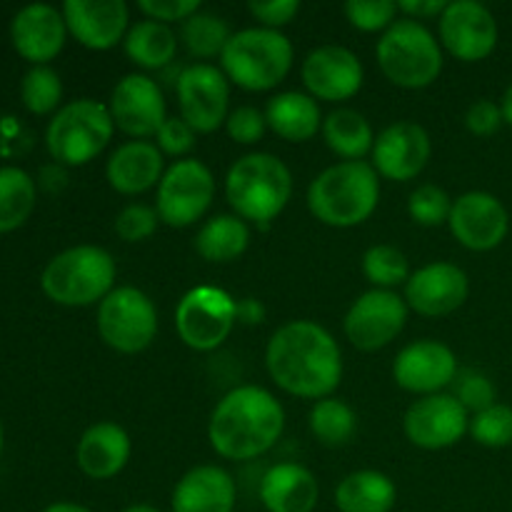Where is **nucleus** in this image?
I'll use <instances>...</instances> for the list:
<instances>
[{
  "label": "nucleus",
  "instance_id": "nucleus-17",
  "mask_svg": "<svg viewBox=\"0 0 512 512\" xmlns=\"http://www.w3.org/2000/svg\"><path fill=\"white\" fill-rule=\"evenodd\" d=\"M405 438L420 450H445L463 440L470 430V413L453 393L418 398L403 418Z\"/></svg>",
  "mask_w": 512,
  "mask_h": 512
},
{
  "label": "nucleus",
  "instance_id": "nucleus-40",
  "mask_svg": "<svg viewBox=\"0 0 512 512\" xmlns=\"http://www.w3.org/2000/svg\"><path fill=\"white\" fill-rule=\"evenodd\" d=\"M343 13L348 23L363 33H385L398 20V3L393 0H348Z\"/></svg>",
  "mask_w": 512,
  "mask_h": 512
},
{
  "label": "nucleus",
  "instance_id": "nucleus-43",
  "mask_svg": "<svg viewBox=\"0 0 512 512\" xmlns=\"http://www.w3.org/2000/svg\"><path fill=\"white\" fill-rule=\"evenodd\" d=\"M225 130H228L233 143L255 145L263 140L268 123H265L263 110L253 108V105H240V108L230 110L228 120H225Z\"/></svg>",
  "mask_w": 512,
  "mask_h": 512
},
{
  "label": "nucleus",
  "instance_id": "nucleus-32",
  "mask_svg": "<svg viewBox=\"0 0 512 512\" xmlns=\"http://www.w3.org/2000/svg\"><path fill=\"white\" fill-rule=\"evenodd\" d=\"M325 145L343 160H363L373 153L375 133L363 113L353 108H338L323 120Z\"/></svg>",
  "mask_w": 512,
  "mask_h": 512
},
{
  "label": "nucleus",
  "instance_id": "nucleus-10",
  "mask_svg": "<svg viewBox=\"0 0 512 512\" xmlns=\"http://www.w3.org/2000/svg\"><path fill=\"white\" fill-rule=\"evenodd\" d=\"M238 323V300L215 285H195L175 308L178 338L198 353L220 348Z\"/></svg>",
  "mask_w": 512,
  "mask_h": 512
},
{
  "label": "nucleus",
  "instance_id": "nucleus-28",
  "mask_svg": "<svg viewBox=\"0 0 512 512\" xmlns=\"http://www.w3.org/2000/svg\"><path fill=\"white\" fill-rule=\"evenodd\" d=\"M265 123L278 138L288 143H308L323 130V113L313 95L300 90H285L273 95L265 105Z\"/></svg>",
  "mask_w": 512,
  "mask_h": 512
},
{
  "label": "nucleus",
  "instance_id": "nucleus-12",
  "mask_svg": "<svg viewBox=\"0 0 512 512\" xmlns=\"http://www.w3.org/2000/svg\"><path fill=\"white\" fill-rule=\"evenodd\" d=\"M178 113L198 135H210L230 115V80L218 65L193 63L175 80Z\"/></svg>",
  "mask_w": 512,
  "mask_h": 512
},
{
  "label": "nucleus",
  "instance_id": "nucleus-39",
  "mask_svg": "<svg viewBox=\"0 0 512 512\" xmlns=\"http://www.w3.org/2000/svg\"><path fill=\"white\" fill-rule=\"evenodd\" d=\"M450 210H453V198L443 188L433 183H425L410 193L408 213L423 228H440L448 225Z\"/></svg>",
  "mask_w": 512,
  "mask_h": 512
},
{
  "label": "nucleus",
  "instance_id": "nucleus-20",
  "mask_svg": "<svg viewBox=\"0 0 512 512\" xmlns=\"http://www.w3.org/2000/svg\"><path fill=\"white\" fill-rule=\"evenodd\" d=\"M470 295V280L460 265L428 263L410 273L405 283V303L423 318H445L465 305Z\"/></svg>",
  "mask_w": 512,
  "mask_h": 512
},
{
  "label": "nucleus",
  "instance_id": "nucleus-48",
  "mask_svg": "<svg viewBox=\"0 0 512 512\" xmlns=\"http://www.w3.org/2000/svg\"><path fill=\"white\" fill-rule=\"evenodd\" d=\"M445 5H448L445 0H400L398 13H403V18L423 23V20L440 18L445 10Z\"/></svg>",
  "mask_w": 512,
  "mask_h": 512
},
{
  "label": "nucleus",
  "instance_id": "nucleus-8",
  "mask_svg": "<svg viewBox=\"0 0 512 512\" xmlns=\"http://www.w3.org/2000/svg\"><path fill=\"white\" fill-rule=\"evenodd\" d=\"M115 123L108 105L93 98H80L63 105L45 130L50 158L63 168H78L98 158L110 145Z\"/></svg>",
  "mask_w": 512,
  "mask_h": 512
},
{
  "label": "nucleus",
  "instance_id": "nucleus-34",
  "mask_svg": "<svg viewBox=\"0 0 512 512\" xmlns=\"http://www.w3.org/2000/svg\"><path fill=\"white\" fill-rule=\"evenodd\" d=\"M35 208V180L25 170L0 168V233L18 230Z\"/></svg>",
  "mask_w": 512,
  "mask_h": 512
},
{
  "label": "nucleus",
  "instance_id": "nucleus-16",
  "mask_svg": "<svg viewBox=\"0 0 512 512\" xmlns=\"http://www.w3.org/2000/svg\"><path fill=\"white\" fill-rule=\"evenodd\" d=\"M448 228L463 248L488 253L508 238L510 213L498 195L488 190H468L453 200Z\"/></svg>",
  "mask_w": 512,
  "mask_h": 512
},
{
  "label": "nucleus",
  "instance_id": "nucleus-18",
  "mask_svg": "<svg viewBox=\"0 0 512 512\" xmlns=\"http://www.w3.org/2000/svg\"><path fill=\"white\" fill-rule=\"evenodd\" d=\"M458 373L460 368L453 348L433 338L405 345L393 363V380L398 388L418 398L443 393L448 385L455 383Z\"/></svg>",
  "mask_w": 512,
  "mask_h": 512
},
{
  "label": "nucleus",
  "instance_id": "nucleus-44",
  "mask_svg": "<svg viewBox=\"0 0 512 512\" xmlns=\"http://www.w3.org/2000/svg\"><path fill=\"white\" fill-rule=\"evenodd\" d=\"M195 138H198V133L180 115H168L163 128L155 135V145L163 153V158L170 155V158L185 160V155L195 148Z\"/></svg>",
  "mask_w": 512,
  "mask_h": 512
},
{
  "label": "nucleus",
  "instance_id": "nucleus-5",
  "mask_svg": "<svg viewBox=\"0 0 512 512\" xmlns=\"http://www.w3.org/2000/svg\"><path fill=\"white\" fill-rule=\"evenodd\" d=\"M295 50L283 30L243 28L230 35L220 70L225 78L248 93H268L288 78Z\"/></svg>",
  "mask_w": 512,
  "mask_h": 512
},
{
  "label": "nucleus",
  "instance_id": "nucleus-14",
  "mask_svg": "<svg viewBox=\"0 0 512 512\" xmlns=\"http://www.w3.org/2000/svg\"><path fill=\"white\" fill-rule=\"evenodd\" d=\"M440 45L460 63H480L498 48V20L478 0H453L438 18Z\"/></svg>",
  "mask_w": 512,
  "mask_h": 512
},
{
  "label": "nucleus",
  "instance_id": "nucleus-46",
  "mask_svg": "<svg viewBox=\"0 0 512 512\" xmlns=\"http://www.w3.org/2000/svg\"><path fill=\"white\" fill-rule=\"evenodd\" d=\"M250 15L260 23V28L280 30L293 23L295 15L300 13L298 0H253L248 3Z\"/></svg>",
  "mask_w": 512,
  "mask_h": 512
},
{
  "label": "nucleus",
  "instance_id": "nucleus-50",
  "mask_svg": "<svg viewBox=\"0 0 512 512\" xmlns=\"http://www.w3.org/2000/svg\"><path fill=\"white\" fill-rule=\"evenodd\" d=\"M43 178H45L43 180L45 190H60V188H65V180H68V175H65L63 165L55 163L53 168L43 170Z\"/></svg>",
  "mask_w": 512,
  "mask_h": 512
},
{
  "label": "nucleus",
  "instance_id": "nucleus-25",
  "mask_svg": "<svg viewBox=\"0 0 512 512\" xmlns=\"http://www.w3.org/2000/svg\"><path fill=\"white\" fill-rule=\"evenodd\" d=\"M163 173V153L150 140H128L118 145L105 165L108 185L120 195H140L150 188H158Z\"/></svg>",
  "mask_w": 512,
  "mask_h": 512
},
{
  "label": "nucleus",
  "instance_id": "nucleus-23",
  "mask_svg": "<svg viewBox=\"0 0 512 512\" xmlns=\"http://www.w3.org/2000/svg\"><path fill=\"white\" fill-rule=\"evenodd\" d=\"M10 38L20 58L33 65H48L50 60L58 58L68 38L63 10L48 3L25 5L10 23Z\"/></svg>",
  "mask_w": 512,
  "mask_h": 512
},
{
  "label": "nucleus",
  "instance_id": "nucleus-9",
  "mask_svg": "<svg viewBox=\"0 0 512 512\" xmlns=\"http://www.w3.org/2000/svg\"><path fill=\"white\" fill-rule=\"evenodd\" d=\"M95 325L100 340L115 353H143L158 335V308L143 290L120 285L98 305Z\"/></svg>",
  "mask_w": 512,
  "mask_h": 512
},
{
  "label": "nucleus",
  "instance_id": "nucleus-11",
  "mask_svg": "<svg viewBox=\"0 0 512 512\" xmlns=\"http://www.w3.org/2000/svg\"><path fill=\"white\" fill-rule=\"evenodd\" d=\"M215 198V178L203 160H175L165 168L155 193V210L168 228H190L208 213Z\"/></svg>",
  "mask_w": 512,
  "mask_h": 512
},
{
  "label": "nucleus",
  "instance_id": "nucleus-27",
  "mask_svg": "<svg viewBox=\"0 0 512 512\" xmlns=\"http://www.w3.org/2000/svg\"><path fill=\"white\" fill-rule=\"evenodd\" d=\"M258 498L268 512H313L318 508V478L300 463H275L260 478Z\"/></svg>",
  "mask_w": 512,
  "mask_h": 512
},
{
  "label": "nucleus",
  "instance_id": "nucleus-41",
  "mask_svg": "<svg viewBox=\"0 0 512 512\" xmlns=\"http://www.w3.org/2000/svg\"><path fill=\"white\" fill-rule=\"evenodd\" d=\"M453 385V395L468 413H483L490 405L498 403V390H495L493 380L488 375L478 373V370H463V373H458Z\"/></svg>",
  "mask_w": 512,
  "mask_h": 512
},
{
  "label": "nucleus",
  "instance_id": "nucleus-33",
  "mask_svg": "<svg viewBox=\"0 0 512 512\" xmlns=\"http://www.w3.org/2000/svg\"><path fill=\"white\" fill-rule=\"evenodd\" d=\"M310 433L325 448H343L353 440L355 430H358V415L350 408L345 400L340 398H323L313 403L310 408Z\"/></svg>",
  "mask_w": 512,
  "mask_h": 512
},
{
  "label": "nucleus",
  "instance_id": "nucleus-51",
  "mask_svg": "<svg viewBox=\"0 0 512 512\" xmlns=\"http://www.w3.org/2000/svg\"><path fill=\"white\" fill-rule=\"evenodd\" d=\"M500 110H503L505 125H510V128H512V85L508 90H505L503 98H500Z\"/></svg>",
  "mask_w": 512,
  "mask_h": 512
},
{
  "label": "nucleus",
  "instance_id": "nucleus-21",
  "mask_svg": "<svg viewBox=\"0 0 512 512\" xmlns=\"http://www.w3.org/2000/svg\"><path fill=\"white\" fill-rule=\"evenodd\" d=\"M370 155H373V168L380 178L410 183L430 163L433 143L423 125L413 120H398L375 138Z\"/></svg>",
  "mask_w": 512,
  "mask_h": 512
},
{
  "label": "nucleus",
  "instance_id": "nucleus-54",
  "mask_svg": "<svg viewBox=\"0 0 512 512\" xmlns=\"http://www.w3.org/2000/svg\"><path fill=\"white\" fill-rule=\"evenodd\" d=\"M3 440H5V435H3V423H0V453H3Z\"/></svg>",
  "mask_w": 512,
  "mask_h": 512
},
{
  "label": "nucleus",
  "instance_id": "nucleus-7",
  "mask_svg": "<svg viewBox=\"0 0 512 512\" xmlns=\"http://www.w3.org/2000/svg\"><path fill=\"white\" fill-rule=\"evenodd\" d=\"M378 68L393 85L405 90H423L443 73V45L425 28L410 18H398L375 45Z\"/></svg>",
  "mask_w": 512,
  "mask_h": 512
},
{
  "label": "nucleus",
  "instance_id": "nucleus-53",
  "mask_svg": "<svg viewBox=\"0 0 512 512\" xmlns=\"http://www.w3.org/2000/svg\"><path fill=\"white\" fill-rule=\"evenodd\" d=\"M123 512H160L155 505H148V503H138V505H130V508H125Z\"/></svg>",
  "mask_w": 512,
  "mask_h": 512
},
{
  "label": "nucleus",
  "instance_id": "nucleus-31",
  "mask_svg": "<svg viewBox=\"0 0 512 512\" xmlns=\"http://www.w3.org/2000/svg\"><path fill=\"white\" fill-rule=\"evenodd\" d=\"M250 228L238 215H213L195 235V253L205 263H233L248 250Z\"/></svg>",
  "mask_w": 512,
  "mask_h": 512
},
{
  "label": "nucleus",
  "instance_id": "nucleus-1",
  "mask_svg": "<svg viewBox=\"0 0 512 512\" xmlns=\"http://www.w3.org/2000/svg\"><path fill=\"white\" fill-rule=\"evenodd\" d=\"M265 368L283 393L318 403L338 390L343 353L333 333L315 320H290L270 335Z\"/></svg>",
  "mask_w": 512,
  "mask_h": 512
},
{
  "label": "nucleus",
  "instance_id": "nucleus-42",
  "mask_svg": "<svg viewBox=\"0 0 512 512\" xmlns=\"http://www.w3.org/2000/svg\"><path fill=\"white\" fill-rule=\"evenodd\" d=\"M158 210L145 203H130L115 215V233L125 243H143L158 230Z\"/></svg>",
  "mask_w": 512,
  "mask_h": 512
},
{
  "label": "nucleus",
  "instance_id": "nucleus-45",
  "mask_svg": "<svg viewBox=\"0 0 512 512\" xmlns=\"http://www.w3.org/2000/svg\"><path fill=\"white\" fill-rule=\"evenodd\" d=\"M138 10L158 23H185L200 10V0H138Z\"/></svg>",
  "mask_w": 512,
  "mask_h": 512
},
{
  "label": "nucleus",
  "instance_id": "nucleus-29",
  "mask_svg": "<svg viewBox=\"0 0 512 512\" xmlns=\"http://www.w3.org/2000/svg\"><path fill=\"white\" fill-rule=\"evenodd\" d=\"M398 503V488L393 478L380 470H355L335 488L338 512H393Z\"/></svg>",
  "mask_w": 512,
  "mask_h": 512
},
{
  "label": "nucleus",
  "instance_id": "nucleus-38",
  "mask_svg": "<svg viewBox=\"0 0 512 512\" xmlns=\"http://www.w3.org/2000/svg\"><path fill=\"white\" fill-rule=\"evenodd\" d=\"M470 435L478 445L490 450H503L512 445V408L505 403L490 405L483 413L470 418Z\"/></svg>",
  "mask_w": 512,
  "mask_h": 512
},
{
  "label": "nucleus",
  "instance_id": "nucleus-26",
  "mask_svg": "<svg viewBox=\"0 0 512 512\" xmlns=\"http://www.w3.org/2000/svg\"><path fill=\"white\" fill-rule=\"evenodd\" d=\"M130 453H133V443L125 428L110 420H100L80 435L75 460H78L80 473L88 475L90 480H110L123 473Z\"/></svg>",
  "mask_w": 512,
  "mask_h": 512
},
{
  "label": "nucleus",
  "instance_id": "nucleus-49",
  "mask_svg": "<svg viewBox=\"0 0 512 512\" xmlns=\"http://www.w3.org/2000/svg\"><path fill=\"white\" fill-rule=\"evenodd\" d=\"M265 320V305L255 298L238 300V323L258 325Z\"/></svg>",
  "mask_w": 512,
  "mask_h": 512
},
{
  "label": "nucleus",
  "instance_id": "nucleus-47",
  "mask_svg": "<svg viewBox=\"0 0 512 512\" xmlns=\"http://www.w3.org/2000/svg\"><path fill=\"white\" fill-rule=\"evenodd\" d=\"M503 110H500V103L490 98L475 100L473 105L465 113V128L470 130L478 138H490V135L498 133L503 128Z\"/></svg>",
  "mask_w": 512,
  "mask_h": 512
},
{
  "label": "nucleus",
  "instance_id": "nucleus-4",
  "mask_svg": "<svg viewBox=\"0 0 512 512\" xmlns=\"http://www.w3.org/2000/svg\"><path fill=\"white\" fill-rule=\"evenodd\" d=\"M225 198L245 223L268 225L293 198V173L273 153H248L230 165Z\"/></svg>",
  "mask_w": 512,
  "mask_h": 512
},
{
  "label": "nucleus",
  "instance_id": "nucleus-13",
  "mask_svg": "<svg viewBox=\"0 0 512 512\" xmlns=\"http://www.w3.org/2000/svg\"><path fill=\"white\" fill-rule=\"evenodd\" d=\"M408 303L395 290H368L348 308L343 333L350 345L363 353L383 350L403 333L408 323Z\"/></svg>",
  "mask_w": 512,
  "mask_h": 512
},
{
  "label": "nucleus",
  "instance_id": "nucleus-6",
  "mask_svg": "<svg viewBox=\"0 0 512 512\" xmlns=\"http://www.w3.org/2000/svg\"><path fill=\"white\" fill-rule=\"evenodd\" d=\"M113 255L98 245H75L63 250L45 265L40 288L53 303L65 308H88L103 303L115 290Z\"/></svg>",
  "mask_w": 512,
  "mask_h": 512
},
{
  "label": "nucleus",
  "instance_id": "nucleus-52",
  "mask_svg": "<svg viewBox=\"0 0 512 512\" xmlns=\"http://www.w3.org/2000/svg\"><path fill=\"white\" fill-rule=\"evenodd\" d=\"M43 512H93V510L83 508V505H78V503H53V505H48Z\"/></svg>",
  "mask_w": 512,
  "mask_h": 512
},
{
  "label": "nucleus",
  "instance_id": "nucleus-15",
  "mask_svg": "<svg viewBox=\"0 0 512 512\" xmlns=\"http://www.w3.org/2000/svg\"><path fill=\"white\" fill-rule=\"evenodd\" d=\"M115 130L133 140H150L168 120L163 88L145 73H128L115 83L108 100Z\"/></svg>",
  "mask_w": 512,
  "mask_h": 512
},
{
  "label": "nucleus",
  "instance_id": "nucleus-19",
  "mask_svg": "<svg viewBox=\"0 0 512 512\" xmlns=\"http://www.w3.org/2000/svg\"><path fill=\"white\" fill-rule=\"evenodd\" d=\"M300 78L315 100L343 103L363 88L365 70L358 55L345 45H320L305 55Z\"/></svg>",
  "mask_w": 512,
  "mask_h": 512
},
{
  "label": "nucleus",
  "instance_id": "nucleus-24",
  "mask_svg": "<svg viewBox=\"0 0 512 512\" xmlns=\"http://www.w3.org/2000/svg\"><path fill=\"white\" fill-rule=\"evenodd\" d=\"M238 485L220 465H198L175 483L170 495L173 512H233Z\"/></svg>",
  "mask_w": 512,
  "mask_h": 512
},
{
  "label": "nucleus",
  "instance_id": "nucleus-3",
  "mask_svg": "<svg viewBox=\"0 0 512 512\" xmlns=\"http://www.w3.org/2000/svg\"><path fill=\"white\" fill-rule=\"evenodd\" d=\"M308 210L328 228H355L380 203V175L365 160H340L308 185Z\"/></svg>",
  "mask_w": 512,
  "mask_h": 512
},
{
  "label": "nucleus",
  "instance_id": "nucleus-36",
  "mask_svg": "<svg viewBox=\"0 0 512 512\" xmlns=\"http://www.w3.org/2000/svg\"><path fill=\"white\" fill-rule=\"evenodd\" d=\"M363 275L378 290H393L410 278V263L393 245H373L363 255Z\"/></svg>",
  "mask_w": 512,
  "mask_h": 512
},
{
  "label": "nucleus",
  "instance_id": "nucleus-35",
  "mask_svg": "<svg viewBox=\"0 0 512 512\" xmlns=\"http://www.w3.org/2000/svg\"><path fill=\"white\" fill-rule=\"evenodd\" d=\"M230 35H233L230 25L220 15L205 13V10L190 15L180 28V40H183L185 50L198 60L220 58Z\"/></svg>",
  "mask_w": 512,
  "mask_h": 512
},
{
  "label": "nucleus",
  "instance_id": "nucleus-37",
  "mask_svg": "<svg viewBox=\"0 0 512 512\" xmlns=\"http://www.w3.org/2000/svg\"><path fill=\"white\" fill-rule=\"evenodd\" d=\"M20 98L33 115H48L53 110L58 113V105L63 100V80L50 65H33L23 75Z\"/></svg>",
  "mask_w": 512,
  "mask_h": 512
},
{
  "label": "nucleus",
  "instance_id": "nucleus-2",
  "mask_svg": "<svg viewBox=\"0 0 512 512\" xmlns=\"http://www.w3.org/2000/svg\"><path fill=\"white\" fill-rule=\"evenodd\" d=\"M283 430V405L260 385H238L225 393L208 420L210 448L233 463L265 455L275 448Z\"/></svg>",
  "mask_w": 512,
  "mask_h": 512
},
{
  "label": "nucleus",
  "instance_id": "nucleus-30",
  "mask_svg": "<svg viewBox=\"0 0 512 512\" xmlns=\"http://www.w3.org/2000/svg\"><path fill=\"white\" fill-rule=\"evenodd\" d=\"M123 50L133 65L143 70L168 68L178 53V35L173 28L158 20H138L128 28Z\"/></svg>",
  "mask_w": 512,
  "mask_h": 512
},
{
  "label": "nucleus",
  "instance_id": "nucleus-22",
  "mask_svg": "<svg viewBox=\"0 0 512 512\" xmlns=\"http://www.w3.org/2000/svg\"><path fill=\"white\" fill-rule=\"evenodd\" d=\"M68 33L88 50H110L123 43L130 28V10L123 0H65Z\"/></svg>",
  "mask_w": 512,
  "mask_h": 512
}]
</instances>
